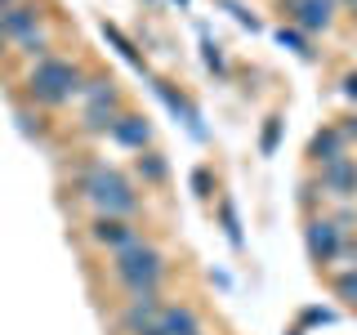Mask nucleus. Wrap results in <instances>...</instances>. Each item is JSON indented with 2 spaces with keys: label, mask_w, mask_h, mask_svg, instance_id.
Here are the masks:
<instances>
[{
  "label": "nucleus",
  "mask_w": 357,
  "mask_h": 335,
  "mask_svg": "<svg viewBox=\"0 0 357 335\" xmlns=\"http://www.w3.org/2000/svg\"><path fill=\"white\" fill-rule=\"evenodd\" d=\"M76 193H81L98 215L130 219V215H139V206H143L139 193L130 188V179L116 174V170H107V165H85V170L76 174Z\"/></svg>",
  "instance_id": "obj_1"
},
{
  "label": "nucleus",
  "mask_w": 357,
  "mask_h": 335,
  "mask_svg": "<svg viewBox=\"0 0 357 335\" xmlns=\"http://www.w3.org/2000/svg\"><path fill=\"white\" fill-rule=\"evenodd\" d=\"M85 72L76 63H67V59H36V67H31V81H27V94L36 98V103L45 107H63L72 94H85Z\"/></svg>",
  "instance_id": "obj_2"
},
{
  "label": "nucleus",
  "mask_w": 357,
  "mask_h": 335,
  "mask_svg": "<svg viewBox=\"0 0 357 335\" xmlns=\"http://www.w3.org/2000/svg\"><path fill=\"white\" fill-rule=\"evenodd\" d=\"M165 268H170L165 255L156 251V246H148V241H134V246H126V251L112 255V277H116L126 290H134V286H161Z\"/></svg>",
  "instance_id": "obj_3"
},
{
  "label": "nucleus",
  "mask_w": 357,
  "mask_h": 335,
  "mask_svg": "<svg viewBox=\"0 0 357 335\" xmlns=\"http://www.w3.org/2000/svg\"><path fill=\"white\" fill-rule=\"evenodd\" d=\"M89 241L107 246V251L116 255V251H126V246L143 241V232H139V223H130L121 215H94V219H89Z\"/></svg>",
  "instance_id": "obj_4"
},
{
  "label": "nucleus",
  "mask_w": 357,
  "mask_h": 335,
  "mask_svg": "<svg viewBox=\"0 0 357 335\" xmlns=\"http://www.w3.org/2000/svg\"><path fill=\"white\" fill-rule=\"evenodd\" d=\"M304 241H308V255L317 264H335V260H340V246H344V228L335 219L312 215L308 228H304Z\"/></svg>",
  "instance_id": "obj_5"
},
{
  "label": "nucleus",
  "mask_w": 357,
  "mask_h": 335,
  "mask_svg": "<svg viewBox=\"0 0 357 335\" xmlns=\"http://www.w3.org/2000/svg\"><path fill=\"white\" fill-rule=\"evenodd\" d=\"M317 188L331 193V197H340V201H353L357 197V161H353V156H340V161L321 165Z\"/></svg>",
  "instance_id": "obj_6"
},
{
  "label": "nucleus",
  "mask_w": 357,
  "mask_h": 335,
  "mask_svg": "<svg viewBox=\"0 0 357 335\" xmlns=\"http://www.w3.org/2000/svg\"><path fill=\"white\" fill-rule=\"evenodd\" d=\"M340 156H349V139H344L340 126H326V130H317L308 139V161L331 165V161H340Z\"/></svg>",
  "instance_id": "obj_7"
},
{
  "label": "nucleus",
  "mask_w": 357,
  "mask_h": 335,
  "mask_svg": "<svg viewBox=\"0 0 357 335\" xmlns=\"http://www.w3.org/2000/svg\"><path fill=\"white\" fill-rule=\"evenodd\" d=\"M40 9L36 5H9L5 14H0V31L5 36H14V40H31V36H40Z\"/></svg>",
  "instance_id": "obj_8"
},
{
  "label": "nucleus",
  "mask_w": 357,
  "mask_h": 335,
  "mask_svg": "<svg viewBox=\"0 0 357 335\" xmlns=\"http://www.w3.org/2000/svg\"><path fill=\"white\" fill-rule=\"evenodd\" d=\"M286 14L308 31H326L331 27V0H286Z\"/></svg>",
  "instance_id": "obj_9"
},
{
  "label": "nucleus",
  "mask_w": 357,
  "mask_h": 335,
  "mask_svg": "<svg viewBox=\"0 0 357 335\" xmlns=\"http://www.w3.org/2000/svg\"><path fill=\"white\" fill-rule=\"evenodd\" d=\"M112 134H116V139L126 143V148H139V152L152 143V126H148L143 117H134V112H121L116 126H112Z\"/></svg>",
  "instance_id": "obj_10"
},
{
  "label": "nucleus",
  "mask_w": 357,
  "mask_h": 335,
  "mask_svg": "<svg viewBox=\"0 0 357 335\" xmlns=\"http://www.w3.org/2000/svg\"><path fill=\"white\" fill-rule=\"evenodd\" d=\"M161 327L170 331V335H206V331H201V322H197V313L188 308V304H165L161 308Z\"/></svg>",
  "instance_id": "obj_11"
},
{
  "label": "nucleus",
  "mask_w": 357,
  "mask_h": 335,
  "mask_svg": "<svg viewBox=\"0 0 357 335\" xmlns=\"http://www.w3.org/2000/svg\"><path fill=\"white\" fill-rule=\"evenodd\" d=\"M121 103H89L85 107V117H81V130L85 134H112V126H116V112Z\"/></svg>",
  "instance_id": "obj_12"
},
{
  "label": "nucleus",
  "mask_w": 357,
  "mask_h": 335,
  "mask_svg": "<svg viewBox=\"0 0 357 335\" xmlns=\"http://www.w3.org/2000/svg\"><path fill=\"white\" fill-rule=\"evenodd\" d=\"M139 174L148 179V184H165V179H170V165H165L161 152H139Z\"/></svg>",
  "instance_id": "obj_13"
},
{
  "label": "nucleus",
  "mask_w": 357,
  "mask_h": 335,
  "mask_svg": "<svg viewBox=\"0 0 357 335\" xmlns=\"http://www.w3.org/2000/svg\"><path fill=\"white\" fill-rule=\"evenodd\" d=\"M152 322H156V313H148V308H134V304H130V308L116 318V327L126 331V335H143V331L152 327Z\"/></svg>",
  "instance_id": "obj_14"
},
{
  "label": "nucleus",
  "mask_w": 357,
  "mask_h": 335,
  "mask_svg": "<svg viewBox=\"0 0 357 335\" xmlns=\"http://www.w3.org/2000/svg\"><path fill=\"white\" fill-rule=\"evenodd\" d=\"M331 286H335V295H340V299L357 304V268H349V273H335V277H331Z\"/></svg>",
  "instance_id": "obj_15"
},
{
  "label": "nucleus",
  "mask_w": 357,
  "mask_h": 335,
  "mask_svg": "<svg viewBox=\"0 0 357 335\" xmlns=\"http://www.w3.org/2000/svg\"><path fill=\"white\" fill-rule=\"evenodd\" d=\"M277 134H282V121H277V117H268L264 139H259V152H264V156H273V152H277Z\"/></svg>",
  "instance_id": "obj_16"
},
{
  "label": "nucleus",
  "mask_w": 357,
  "mask_h": 335,
  "mask_svg": "<svg viewBox=\"0 0 357 335\" xmlns=\"http://www.w3.org/2000/svg\"><path fill=\"white\" fill-rule=\"evenodd\" d=\"M103 36H107V40H116L121 50H126V59H134V63H139V50H134V45H130L126 36H121V27H112V22H103Z\"/></svg>",
  "instance_id": "obj_17"
},
{
  "label": "nucleus",
  "mask_w": 357,
  "mask_h": 335,
  "mask_svg": "<svg viewBox=\"0 0 357 335\" xmlns=\"http://www.w3.org/2000/svg\"><path fill=\"white\" fill-rule=\"evenodd\" d=\"M219 215H223V228H228V237H232V241H241V228H237V210H232V201H223Z\"/></svg>",
  "instance_id": "obj_18"
},
{
  "label": "nucleus",
  "mask_w": 357,
  "mask_h": 335,
  "mask_svg": "<svg viewBox=\"0 0 357 335\" xmlns=\"http://www.w3.org/2000/svg\"><path fill=\"white\" fill-rule=\"evenodd\" d=\"M277 40L290 45V50H299V54H312V50H308V40L299 36V31H286V27H282V31H277Z\"/></svg>",
  "instance_id": "obj_19"
},
{
  "label": "nucleus",
  "mask_w": 357,
  "mask_h": 335,
  "mask_svg": "<svg viewBox=\"0 0 357 335\" xmlns=\"http://www.w3.org/2000/svg\"><path fill=\"white\" fill-rule=\"evenodd\" d=\"M192 188H197L201 197H210V174L206 170H192Z\"/></svg>",
  "instance_id": "obj_20"
},
{
  "label": "nucleus",
  "mask_w": 357,
  "mask_h": 335,
  "mask_svg": "<svg viewBox=\"0 0 357 335\" xmlns=\"http://www.w3.org/2000/svg\"><path fill=\"white\" fill-rule=\"evenodd\" d=\"M340 260H353V268H357V237H344V246H340Z\"/></svg>",
  "instance_id": "obj_21"
},
{
  "label": "nucleus",
  "mask_w": 357,
  "mask_h": 335,
  "mask_svg": "<svg viewBox=\"0 0 357 335\" xmlns=\"http://www.w3.org/2000/svg\"><path fill=\"white\" fill-rule=\"evenodd\" d=\"M340 130H344V139H357V117H344Z\"/></svg>",
  "instance_id": "obj_22"
},
{
  "label": "nucleus",
  "mask_w": 357,
  "mask_h": 335,
  "mask_svg": "<svg viewBox=\"0 0 357 335\" xmlns=\"http://www.w3.org/2000/svg\"><path fill=\"white\" fill-rule=\"evenodd\" d=\"M299 201H304V206H317V188H312V184H304V193H299Z\"/></svg>",
  "instance_id": "obj_23"
},
{
  "label": "nucleus",
  "mask_w": 357,
  "mask_h": 335,
  "mask_svg": "<svg viewBox=\"0 0 357 335\" xmlns=\"http://www.w3.org/2000/svg\"><path fill=\"white\" fill-rule=\"evenodd\" d=\"M344 94H349V98H357V72H349V76H344Z\"/></svg>",
  "instance_id": "obj_24"
},
{
  "label": "nucleus",
  "mask_w": 357,
  "mask_h": 335,
  "mask_svg": "<svg viewBox=\"0 0 357 335\" xmlns=\"http://www.w3.org/2000/svg\"><path fill=\"white\" fill-rule=\"evenodd\" d=\"M304 322H331V313H321V308H308V313H304Z\"/></svg>",
  "instance_id": "obj_25"
},
{
  "label": "nucleus",
  "mask_w": 357,
  "mask_h": 335,
  "mask_svg": "<svg viewBox=\"0 0 357 335\" xmlns=\"http://www.w3.org/2000/svg\"><path fill=\"white\" fill-rule=\"evenodd\" d=\"M143 335H170V331H165V327H161V313H156V322H152V327H148V331H143Z\"/></svg>",
  "instance_id": "obj_26"
},
{
  "label": "nucleus",
  "mask_w": 357,
  "mask_h": 335,
  "mask_svg": "<svg viewBox=\"0 0 357 335\" xmlns=\"http://www.w3.org/2000/svg\"><path fill=\"white\" fill-rule=\"evenodd\" d=\"M5 40H9V36H5V31H0V54H5Z\"/></svg>",
  "instance_id": "obj_27"
},
{
  "label": "nucleus",
  "mask_w": 357,
  "mask_h": 335,
  "mask_svg": "<svg viewBox=\"0 0 357 335\" xmlns=\"http://www.w3.org/2000/svg\"><path fill=\"white\" fill-rule=\"evenodd\" d=\"M9 5H22V0H5V9H9Z\"/></svg>",
  "instance_id": "obj_28"
},
{
  "label": "nucleus",
  "mask_w": 357,
  "mask_h": 335,
  "mask_svg": "<svg viewBox=\"0 0 357 335\" xmlns=\"http://www.w3.org/2000/svg\"><path fill=\"white\" fill-rule=\"evenodd\" d=\"M344 5H349V9H357V0H344Z\"/></svg>",
  "instance_id": "obj_29"
},
{
  "label": "nucleus",
  "mask_w": 357,
  "mask_h": 335,
  "mask_svg": "<svg viewBox=\"0 0 357 335\" xmlns=\"http://www.w3.org/2000/svg\"><path fill=\"white\" fill-rule=\"evenodd\" d=\"M0 14H5V0H0Z\"/></svg>",
  "instance_id": "obj_30"
}]
</instances>
